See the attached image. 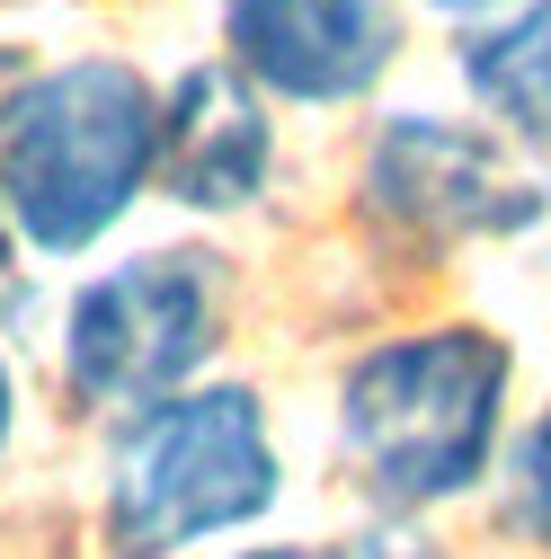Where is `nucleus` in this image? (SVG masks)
Returning a JSON list of instances; mask_svg holds the SVG:
<instances>
[{
  "label": "nucleus",
  "instance_id": "nucleus-1",
  "mask_svg": "<svg viewBox=\"0 0 551 559\" xmlns=\"http://www.w3.org/2000/svg\"><path fill=\"white\" fill-rule=\"evenodd\" d=\"M161 169V90L133 62L81 53L0 98V214L45 258H81Z\"/></svg>",
  "mask_w": 551,
  "mask_h": 559
},
{
  "label": "nucleus",
  "instance_id": "nucleus-2",
  "mask_svg": "<svg viewBox=\"0 0 551 559\" xmlns=\"http://www.w3.org/2000/svg\"><path fill=\"white\" fill-rule=\"evenodd\" d=\"M499 417H507V346L490 329L391 337L338 382V444L383 515H419L480 488L499 453Z\"/></svg>",
  "mask_w": 551,
  "mask_h": 559
},
{
  "label": "nucleus",
  "instance_id": "nucleus-3",
  "mask_svg": "<svg viewBox=\"0 0 551 559\" xmlns=\"http://www.w3.org/2000/svg\"><path fill=\"white\" fill-rule=\"evenodd\" d=\"M276 444H267V408L241 382L214 391H178L143 408L116 436L107 462V542L125 559H169L214 533H241L276 507Z\"/></svg>",
  "mask_w": 551,
  "mask_h": 559
},
{
  "label": "nucleus",
  "instance_id": "nucleus-4",
  "mask_svg": "<svg viewBox=\"0 0 551 559\" xmlns=\"http://www.w3.org/2000/svg\"><path fill=\"white\" fill-rule=\"evenodd\" d=\"M223 337V266L204 249H143L72 294L62 373L90 408H161Z\"/></svg>",
  "mask_w": 551,
  "mask_h": 559
},
{
  "label": "nucleus",
  "instance_id": "nucleus-5",
  "mask_svg": "<svg viewBox=\"0 0 551 559\" xmlns=\"http://www.w3.org/2000/svg\"><path fill=\"white\" fill-rule=\"evenodd\" d=\"M365 204L391 240L454 249V240H507V231L542 223V178L480 124L391 116L365 152Z\"/></svg>",
  "mask_w": 551,
  "mask_h": 559
},
{
  "label": "nucleus",
  "instance_id": "nucleus-6",
  "mask_svg": "<svg viewBox=\"0 0 551 559\" xmlns=\"http://www.w3.org/2000/svg\"><path fill=\"white\" fill-rule=\"evenodd\" d=\"M223 36L241 81L303 107L365 98L383 62L400 53L391 0H223Z\"/></svg>",
  "mask_w": 551,
  "mask_h": 559
},
{
  "label": "nucleus",
  "instance_id": "nucleus-7",
  "mask_svg": "<svg viewBox=\"0 0 551 559\" xmlns=\"http://www.w3.org/2000/svg\"><path fill=\"white\" fill-rule=\"evenodd\" d=\"M267 160H276V133H267V107L249 98V81L232 62H196V72L161 98V187L196 214H232L267 187Z\"/></svg>",
  "mask_w": 551,
  "mask_h": 559
},
{
  "label": "nucleus",
  "instance_id": "nucleus-8",
  "mask_svg": "<svg viewBox=\"0 0 551 559\" xmlns=\"http://www.w3.org/2000/svg\"><path fill=\"white\" fill-rule=\"evenodd\" d=\"M462 81L490 98L516 133H551V0L516 10L507 27H490L462 53Z\"/></svg>",
  "mask_w": 551,
  "mask_h": 559
},
{
  "label": "nucleus",
  "instance_id": "nucleus-9",
  "mask_svg": "<svg viewBox=\"0 0 551 559\" xmlns=\"http://www.w3.org/2000/svg\"><path fill=\"white\" fill-rule=\"evenodd\" d=\"M507 524L525 542H551V408L534 417V427L516 436V453H507Z\"/></svg>",
  "mask_w": 551,
  "mask_h": 559
},
{
  "label": "nucleus",
  "instance_id": "nucleus-10",
  "mask_svg": "<svg viewBox=\"0 0 551 559\" xmlns=\"http://www.w3.org/2000/svg\"><path fill=\"white\" fill-rule=\"evenodd\" d=\"M329 559H445L436 542H419L409 524H374V533H356L348 550H329Z\"/></svg>",
  "mask_w": 551,
  "mask_h": 559
},
{
  "label": "nucleus",
  "instance_id": "nucleus-11",
  "mask_svg": "<svg viewBox=\"0 0 551 559\" xmlns=\"http://www.w3.org/2000/svg\"><path fill=\"white\" fill-rule=\"evenodd\" d=\"M10 427H19V373H10V356H0V453H10Z\"/></svg>",
  "mask_w": 551,
  "mask_h": 559
},
{
  "label": "nucleus",
  "instance_id": "nucleus-12",
  "mask_svg": "<svg viewBox=\"0 0 551 559\" xmlns=\"http://www.w3.org/2000/svg\"><path fill=\"white\" fill-rule=\"evenodd\" d=\"M241 559H320V550H241Z\"/></svg>",
  "mask_w": 551,
  "mask_h": 559
},
{
  "label": "nucleus",
  "instance_id": "nucleus-13",
  "mask_svg": "<svg viewBox=\"0 0 551 559\" xmlns=\"http://www.w3.org/2000/svg\"><path fill=\"white\" fill-rule=\"evenodd\" d=\"M427 10H490V0H427Z\"/></svg>",
  "mask_w": 551,
  "mask_h": 559
}]
</instances>
